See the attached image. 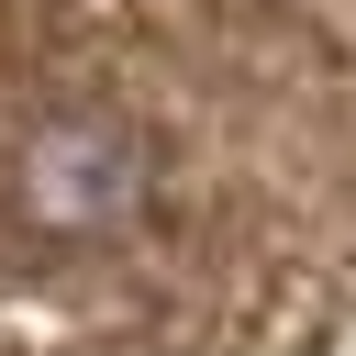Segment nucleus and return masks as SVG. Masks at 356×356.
I'll return each instance as SVG.
<instances>
[{
    "label": "nucleus",
    "mask_w": 356,
    "mask_h": 356,
    "mask_svg": "<svg viewBox=\"0 0 356 356\" xmlns=\"http://www.w3.org/2000/svg\"><path fill=\"white\" fill-rule=\"evenodd\" d=\"M145 200H156V145L122 122V111H44V122H22V145H11V211L33 222V234H56V245H111V234H134L145 222Z\"/></svg>",
    "instance_id": "1"
}]
</instances>
